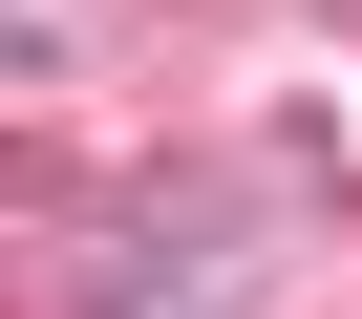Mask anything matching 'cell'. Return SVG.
Listing matches in <instances>:
<instances>
[{"label": "cell", "mask_w": 362, "mask_h": 319, "mask_svg": "<svg viewBox=\"0 0 362 319\" xmlns=\"http://www.w3.org/2000/svg\"><path fill=\"white\" fill-rule=\"evenodd\" d=\"M128 319H277L256 277H170V298H128Z\"/></svg>", "instance_id": "cell-1"}]
</instances>
